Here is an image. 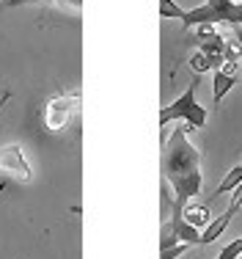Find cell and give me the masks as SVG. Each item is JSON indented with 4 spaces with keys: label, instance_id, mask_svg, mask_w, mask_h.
Returning <instances> with one entry per match:
<instances>
[{
    "label": "cell",
    "instance_id": "17",
    "mask_svg": "<svg viewBox=\"0 0 242 259\" xmlns=\"http://www.w3.org/2000/svg\"><path fill=\"white\" fill-rule=\"evenodd\" d=\"M9 97H11V94H0V108H3L6 102H9Z\"/></svg>",
    "mask_w": 242,
    "mask_h": 259
},
{
    "label": "cell",
    "instance_id": "9",
    "mask_svg": "<svg viewBox=\"0 0 242 259\" xmlns=\"http://www.w3.org/2000/svg\"><path fill=\"white\" fill-rule=\"evenodd\" d=\"M231 218H234L231 212H223L218 221H212V224H209L207 229L201 232V245H209V243H215V240H218L220 234L228 229V224H231Z\"/></svg>",
    "mask_w": 242,
    "mask_h": 259
},
{
    "label": "cell",
    "instance_id": "12",
    "mask_svg": "<svg viewBox=\"0 0 242 259\" xmlns=\"http://www.w3.org/2000/svg\"><path fill=\"white\" fill-rule=\"evenodd\" d=\"M184 11L179 3H173V0H160V17H165V20H182Z\"/></svg>",
    "mask_w": 242,
    "mask_h": 259
},
{
    "label": "cell",
    "instance_id": "14",
    "mask_svg": "<svg viewBox=\"0 0 242 259\" xmlns=\"http://www.w3.org/2000/svg\"><path fill=\"white\" fill-rule=\"evenodd\" d=\"M187 248H190V245L179 243V245H173V248H168V251H160V259H176V256H182Z\"/></svg>",
    "mask_w": 242,
    "mask_h": 259
},
{
    "label": "cell",
    "instance_id": "15",
    "mask_svg": "<svg viewBox=\"0 0 242 259\" xmlns=\"http://www.w3.org/2000/svg\"><path fill=\"white\" fill-rule=\"evenodd\" d=\"M22 3H53V0H11L9 6H22Z\"/></svg>",
    "mask_w": 242,
    "mask_h": 259
},
{
    "label": "cell",
    "instance_id": "1",
    "mask_svg": "<svg viewBox=\"0 0 242 259\" xmlns=\"http://www.w3.org/2000/svg\"><path fill=\"white\" fill-rule=\"evenodd\" d=\"M163 177L173 188V209L171 218H182L184 207L201 196L204 174H201V152L187 141V127L179 124L168 141H163Z\"/></svg>",
    "mask_w": 242,
    "mask_h": 259
},
{
    "label": "cell",
    "instance_id": "13",
    "mask_svg": "<svg viewBox=\"0 0 242 259\" xmlns=\"http://www.w3.org/2000/svg\"><path fill=\"white\" fill-rule=\"evenodd\" d=\"M239 256H242V240L237 237V240H231L215 259H239Z\"/></svg>",
    "mask_w": 242,
    "mask_h": 259
},
{
    "label": "cell",
    "instance_id": "6",
    "mask_svg": "<svg viewBox=\"0 0 242 259\" xmlns=\"http://www.w3.org/2000/svg\"><path fill=\"white\" fill-rule=\"evenodd\" d=\"M165 224H171V229H173V234H176L179 243H184V245H201V229L190 226L184 218H171V221H165Z\"/></svg>",
    "mask_w": 242,
    "mask_h": 259
},
{
    "label": "cell",
    "instance_id": "10",
    "mask_svg": "<svg viewBox=\"0 0 242 259\" xmlns=\"http://www.w3.org/2000/svg\"><path fill=\"white\" fill-rule=\"evenodd\" d=\"M239 182H242V165H234L231 171H228L226 177H223V182L218 185V190H215V199L223 193H234V190L239 188Z\"/></svg>",
    "mask_w": 242,
    "mask_h": 259
},
{
    "label": "cell",
    "instance_id": "3",
    "mask_svg": "<svg viewBox=\"0 0 242 259\" xmlns=\"http://www.w3.org/2000/svg\"><path fill=\"white\" fill-rule=\"evenodd\" d=\"M80 100H83V94H80L77 89L74 91H61V94H53L44 105V124L47 130H53V133H61L66 124H69V119L80 110Z\"/></svg>",
    "mask_w": 242,
    "mask_h": 259
},
{
    "label": "cell",
    "instance_id": "18",
    "mask_svg": "<svg viewBox=\"0 0 242 259\" xmlns=\"http://www.w3.org/2000/svg\"><path fill=\"white\" fill-rule=\"evenodd\" d=\"M239 240H242V237H239Z\"/></svg>",
    "mask_w": 242,
    "mask_h": 259
},
{
    "label": "cell",
    "instance_id": "8",
    "mask_svg": "<svg viewBox=\"0 0 242 259\" xmlns=\"http://www.w3.org/2000/svg\"><path fill=\"white\" fill-rule=\"evenodd\" d=\"M182 218L187 221L190 226H196V229H207L212 221H209V207H204V204H187L184 207V212H182Z\"/></svg>",
    "mask_w": 242,
    "mask_h": 259
},
{
    "label": "cell",
    "instance_id": "4",
    "mask_svg": "<svg viewBox=\"0 0 242 259\" xmlns=\"http://www.w3.org/2000/svg\"><path fill=\"white\" fill-rule=\"evenodd\" d=\"M0 171L14 177V180H22V182L30 180V165H28V160H25V152H22L20 144L0 146Z\"/></svg>",
    "mask_w": 242,
    "mask_h": 259
},
{
    "label": "cell",
    "instance_id": "11",
    "mask_svg": "<svg viewBox=\"0 0 242 259\" xmlns=\"http://www.w3.org/2000/svg\"><path fill=\"white\" fill-rule=\"evenodd\" d=\"M171 209H173V199H171V185L160 182V224H165V221H171Z\"/></svg>",
    "mask_w": 242,
    "mask_h": 259
},
{
    "label": "cell",
    "instance_id": "7",
    "mask_svg": "<svg viewBox=\"0 0 242 259\" xmlns=\"http://www.w3.org/2000/svg\"><path fill=\"white\" fill-rule=\"evenodd\" d=\"M234 83H237V77L234 75H226V72H215L212 75V100H215V108H220L223 97L228 94V91L234 89Z\"/></svg>",
    "mask_w": 242,
    "mask_h": 259
},
{
    "label": "cell",
    "instance_id": "16",
    "mask_svg": "<svg viewBox=\"0 0 242 259\" xmlns=\"http://www.w3.org/2000/svg\"><path fill=\"white\" fill-rule=\"evenodd\" d=\"M234 36H237V45L242 47V25H239V28H234Z\"/></svg>",
    "mask_w": 242,
    "mask_h": 259
},
{
    "label": "cell",
    "instance_id": "19",
    "mask_svg": "<svg viewBox=\"0 0 242 259\" xmlns=\"http://www.w3.org/2000/svg\"><path fill=\"white\" fill-rule=\"evenodd\" d=\"M239 259H242V256H239Z\"/></svg>",
    "mask_w": 242,
    "mask_h": 259
},
{
    "label": "cell",
    "instance_id": "5",
    "mask_svg": "<svg viewBox=\"0 0 242 259\" xmlns=\"http://www.w3.org/2000/svg\"><path fill=\"white\" fill-rule=\"evenodd\" d=\"M226 64V58L223 55H209V53H193V58H190V69H193V75L201 77L204 72H218L220 66Z\"/></svg>",
    "mask_w": 242,
    "mask_h": 259
},
{
    "label": "cell",
    "instance_id": "2",
    "mask_svg": "<svg viewBox=\"0 0 242 259\" xmlns=\"http://www.w3.org/2000/svg\"><path fill=\"white\" fill-rule=\"evenodd\" d=\"M198 83L201 77H193V83L184 89L182 97H176L171 105H163L160 108V127H168L171 121H187V127H196V130H204L207 127V108L196 102V91H198Z\"/></svg>",
    "mask_w": 242,
    "mask_h": 259
}]
</instances>
